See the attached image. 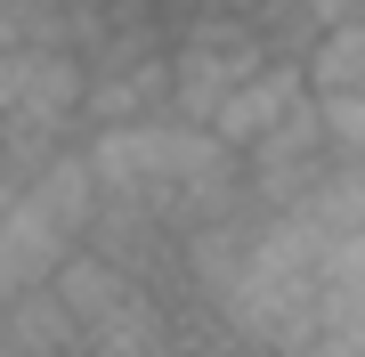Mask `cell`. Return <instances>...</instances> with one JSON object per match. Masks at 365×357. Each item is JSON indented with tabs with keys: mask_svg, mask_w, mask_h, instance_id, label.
Here are the masks:
<instances>
[{
	"mask_svg": "<svg viewBox=\"0 0 365 357\" xmlns=\"http://www.w3.org/2000/svg\"><path fill=\"white\" fill-rule=\"evenodd\" d=\"M16 195H25V171H9V162H0V212H9Z\"/></svg>",
	"mask_w": 365,
	"mask_h": 357,
	"instance_id": "obj_6",
	"label": "cell"
},
{
	"mask_svg": "<svg viewBox=\"0 0 365 357\" xmlns=\"http://www.w3.org/2000/svg\"><path fill=\"white\" fill-rule=\"evenodd\" d=\"M66 252H73V236H66L49 212H41V203H25V195H16L9 212H0V309H9L16 292L49 284Z\"/></svg>",
	"mask_w": 365,
	"mask_h": 357,
	"instance_id": "obj_3",
	"label": "cell"
},
{
	"mask_svg": "<svg viewBox=\"0 0 365 357\" xmlns=\"http://www.w3.org/2000/svg\"><path fill=\"white\" fill-rule=\"evenodd\" d=\"M300 98H309V66L276 49L268 66H252V73H244V81H235V90L220 98V106H211V130H220L235 155H252V146H260L276 122L300 106Z\"/></svg>",
	"mask_w": 365,
	"mask_h": 357,
	"instance_id": "obj_2",
	"label": "cell"
},
{
	"mask_svg": "<svg viewBox=\"0 0 365 357\" xmlns=\"http://www.w3.org/2000/svg\"><path fill=\"white\" fill-rule=\"evenodd\" d=\"M268 57L276 49H268L260 16H244V9H220V16L179 25V41H170V114L211 122V106H220L252 66H268Z\"/></svg>",
	"mask_w": 365,
	"mask_h": 357,
	"instance_id": "obj_1",
	"label": "cell"
},
{
	"mask_svg": "<svg viewBox=\"0 0 365 357\" xmlns=\"http://www.w3.org/2000/svg\"><path fill=\"white\" fill-rule=\"evenodd\" d=\"M317 122L341 162H365V90H317Z\"/></svg>",
	"mask_w": 365,
	"mask_h": 357,
	"instance_id": "obj_5",
	"label": "cell"
},
{
	"mask_svg": "<svg viewBox=\"0 0 365 357\" xmlns=\"http://www.w3.org/2000/svg\"><path fill=\"white\" fill-rule=\"evenodd\" d=\"M49 9H66V16H81V9H106V0H49Z\"/></svg>",
	"mask_w": 365,
	"mask_h": 357,
	"instance_id": "obj_7",
	"label": "cell"
},
{
	"mask_svg": "<svg viewBox=\"0 0 365 357\" xmlns=\"http://www.w3.org/2000/svg\"><path fill=\"white\" fill-rule=\"evenodd\" d=\"M179 341V325L163 317V292L155 284H138L122 309H106V317L81 333V349H106V357H122V349H170Z\"/></svg>",
	"mask_w": 365,
	"mask_h": 357,
	"instance_id": "obj_4",
	"label": "cell"
},
{
	"mask_svg": "<svg viewBox=\"0 0 365 357\" xmlns=\"http://www.w3.org/2000/svg\"><path fill=\"white\" fill-rule=\"evenodd\" d=\"M211 9H244V16H252V9H260V0H211Z\"/></svg>",
	"mask_w": 365,
	"mask_h": 357,
	"instance_id": "obj_8",
	"label": "cell"
}]
</instances>
